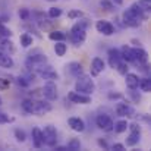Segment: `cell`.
I'll use <instances>...</instances> for the list:
<instances>
[{
  "instance_id": "43",
  "label": "cell",
  "mask_w": 151,
  "mask_h": 151,
  "mask_svg": "<svg viewBox=\"0 0 151 151\" xmlns=\"http://www.w3.org/2000/svg\"><path fill=\"white\" fill-rule=\"evenodd\" d=\"M49 1H56V0H49Z\"/></svg>"
},
{
  "instance_id": "34",
  "label": "cell",
  "mask_w": 151,
  "mask_h": 151,
  "mask_svg": "<svg viewBox=\"0 0 151 151\" xmlns=\"http://www.w3.org/2000/svg\"><path fill=\"white\" fill-rule=\"evenodd\" d=\"M0 35H1V37H10V35H12V31L7 29L6 27H3V25L0 24Z\"/></svg>"
},
{
  "instance_id": "36",
  "label": "cell",
  "mask_w": 151,
  "mask_h": 151,
  "mask_svg": "<svg viewBox=\"0 0 151 151\" xmlns=\"http://www.w3.org/2000/svg\"><path fill=\"white\" fill-rule=\"evenodd\" d=\"M19 18L24 19V21H27V19L29 18V12H28V9H21V10H19Z\"/></svg>"
},
{
  "instance_id": "19",
  "label": "cell",
  "mask_w": 151,
  "mask_h": 151,
  "mask_svg": "<svg viewBox=\"0 0 151 151\" xmlns=\"http://www.w3.org/2000/svg\"><path fill=\"white\" fill-rule=\"evenodd\" d=\"M0 66L1 68H12L13 66L12 57L7 53H4V51H0Z\"/></svg>"
},
{
  "instance_id": "42",
  "label": "cell",
  "mask_w": 151,
  "mask_h": 151,
  "mask_svg": "<svg viewBox=\"0 0 151 151\" xmlns=\"http://www.w3.org/2000/svg\"><path fill=\"white\" fill-rule=\"evenodd\" d=\"M114 3H116V4H122V3H123V0H114Z\"/></svg>"
},
{
  "instance_id": "27",
  "label": "cell",
  "mask_w": 151,
  "mask_h": 151,
  "mask_svg": "<svg viewBox=\"0 0 151 151\" xmlns=\"http://www.w3.org/2000/svg\"><path fill=\"white\" fill-rule=\"evenodd\" d=\"M49 37H50V40H53V41H63L66 38V35L62 31H53V32L49 34Z\"/></svg>"
},
{
  "instance_id": "33",
  "label": "cell",
  "mask_w": 151,
  "mask_h": 151,
  "mask_svg": "<svg viewBox=\"0 0 151 151\" xmlns=\"http://www.w3.org/2000/svg\"><path fill=\"white\" fill-rule=\"evenodd\" d=\"M82 15H84V13H82L81 10H70V12L68 13V18H70V19H75V18H78V19H79Z\"/></svg>"
},
{
  "instance_id": "1",
  "label": "cell",
  "mask_w": 151,
  "mask_h": 151,
  "mask_svg": "<svg viewBox=\"0 0 151 151\" xmlns=\"http://www.w3.org/2000/svg\"><path fill=\"white\" fill-rule=\"evenodd\" d=\"M147 18V13L139 7L138 3H134L129 9L123 12V24L132 28H137L141 25V22Z\"/></svg>"
},
{
  "instance_id": "28",
  "label": "cell",
  "mask_w": 151,
  "mask_h": 151,
  "mask_svg": "<svg viewBox=\"0 0 151 151\" xmlns=\"http://www.w3.org/2000/svg\"><path fill=\"white\" fill-rule=\"evenodd\" d=\"M21 44H22V47H29L32 44V37L29 34H22L21 35Z\"/></svg>"
},
{
  "instance_id": "9",
  "label": "cell",
  "mask_w": 151,
  "mask_h": 151,
  "mask_svg": "<svg viewBox=\"0 0 151 151\" xmlns=\"http://www.w3.org/2000/svg\"><path fill=\"white\" fill-rule=\"evenodd\" d=\"M47 62V57H46V54H43V53H40V51H34V53H31L29 54V57H28V62L27 63H32V68H37L38 65H41V63H46Z\"/></svg>"
},
{
  "instance_id": "30",
  "label": "cell",
  "mask_w": 151,
  "mask_h": 151,
  "mask_svg": "<svg viewBox=\"0 0 151 151\" xmlns=\"http://www.w3.org/2000/svg\"><path fill=\"white\" fill-rule=\"evenodd\" d=\"M116 69H117V72H119L120 75H126V73H128V65H126V62H125V60H122V62L117 65V68H116Z\"/></svg>"
},
{
  "instance_id": "25",
  "label": "cell",
  "mask_w": 151,
  "mask_h": 151,
  "mask_svg": "<svg viewBox=\"0 0 151 151\" xmlns=\"http://www.w3.org/2000/svg\"><path fill=\"white\" fill-rule=\"evenodd\" d=\"M113 129H114V132L122 134V132H125V131L128 129V122H126V120H119V122H116V123L113 125Z\"/></svg>"
},
{
  "instance_id": "24",
  "label": "cell",
  "mask_w": 151,
  "mask_h": 151,
  "mask_svg": "<svg viewBox=\"0 0 151 151\" xmlns=\"http://www.w3.org/2000/svg\"><path fill=\"white\" fill-rule=\"evenodd\" d=\"M34 103H35V100H32V99H25V100L22 101V109H24V111L32 113V111H34Z\"/></svg>"
},
{
  "instance_id": "41",
  "label": "cell",
  "mask_w": 151,
  "mask_h": 151,
  "mask_svg": "<svg viewBox=\"0 0 151 151\" xmlns=\"http://www.w3.org/2000/svg\"><path fill=\"white\" fill-rule=\"evenodd\" d=\"M56 150L57 151H65V150H68V148H65V147H57Z\"/></svg>"
},
{
  "instance_id": "38",
  "label": "cell",
  "mask_w": 151,
  "mask_h": 151,
  "mask_svg": "<svg viewBox=\"0 0 151 151\" xmlns=\"http://www.w3.org/2000/svg\"><path fill=\"white\" fill-rule=\"evenodd\" d=\"M10 119L4 114V113H0V123H6V122H9Z\"/></svg>"
},
{
  "instance_id": "10",
  "label": "cell",
  "mask_w": 151,
  "mask_h": 151,
  "mask_svg": "<svg viewBox=\"0 0 151 151\" xmlns=\"http://www.w3.org/2000/svg\"><path fill=\"white\" fill-rule=\"evenodd\" d=\"M132 54H134V63L135 65H145L147 63V51L142 50V49H132Z\"/></svg>"
},
{
  "instance_id": "44",
  "label": "cell",
  "mask_w": 151,
  "mask_h": 151,
  "mask_svg": "<svg viewBox=\"0 0 151 151\" xmlns=\"http://www.w3.org/2000/svg\"><path fill=\"white\" fill-rule=\"evenodd\" d=\"M0 104H1V99H0Z\"/></svg>"
},
{
  "instance_id": "29",
  "label": "cell",
  "mask_w": 151,
  "mask_h": 151,
  "mask_svg": "<svg viewBox=\"0 0 151 151\" xmlns=\"http://www.w3.org/2000/svg\"><path fill=\"white\" fill-rule=\"evenodd\" d=\"M79 148H81V142H79V139L73 138V139L69 141V144H68V150L76 151V150H79Z\"/></svg>"
},
{
  "instance_id": "3",
  "label": "cell",
  "mask_w": 151,
  "mask_h": 151,
  "mask_svg": "<svg viewBox=\"0 0 151 151\" xmlns=\"http://www.w3.org/2000/svg\"><path fill=\"white\" fill-rule=\"evenodd\" d=\"M43 132V139H44V144L49 145V147H54L56 145V141H57V132H56V128L53 125H47L44 128Z\"/></svg>"
},
{
  "instance_id": "14",
  "label": "cell",
  "mask_w": 151,
  "mask_h": 151,
  "mask_svg": "<svg viewBox=\"0 0 151 151\" xmlns=\"http://www.w3.org/2000/svg\"><path fill=\"white\" fill-rule=\"evenodd\" d=\"M68 123H69V126H70L75 132H82V131L85 129V123H84V120H82L81 117H70V119L68 120Z\"/></svg>"
},
{
  "instance_id": "20",
  "label": "cell",
  "mask_w": 151,
  "mask_h": 151,
  "mask_svg": "<svg viewBox=\"0 0 151 151\" xmlns=\"http://www.w3.org/2000/svg\"><path fill=\"white\" fill-rule=\"evenodd\" d=\"M120 54H122V59H123L125 62H132V60H134L132 49H131V47H128V46H123V47H122Z\"/></svg>"
},
{
  "instance_id": "8",
  "label": "cell",
  "mask_w": 151,
  "mask_h": 151,
  "mask_svg": "<svg viewBox=\"0 0 151 151\" xmlns=\"http://www.w3.org/2000/svg\"><path fill=\"white\" fill-rule=\"evenodd\" d=\"M68 99L75 104H88V103H91V97L88 94H81V93H76V91L69 93Z\"/></svg>"
},
{
  "instance_id": "31",
  "label": "cell",
  "mask_w": 151,
  "mask_h": 151,
  "mask_svg": "<svg viewBox=\"0 0 151 151\" xmlns=\"http://www.w3.org/2000/svg\"><path fill=\"white\" fill-rule=\"evenodd\" d=\"M62 15V9H59V7H50L49 9V16L50 18H59Z\"/></svg>"
},
{
  "instance_id": "32",
  "label": "cell",
  "mask_w": 151,
  "mask_h": 151,
  "mask_svg": "<svg viewBox=\"0 0 151 151\" xmlns=\"http://www.w3.org/2000/svg\"><path fill=\"white\" fill-rule=\"evenodd\" d=\"M15 137H16V139H18L19 142H24V141L27 139L25 132H24V131H21V129H15Z\"/></svg>"
},
{
  "instance_id": "26",
  "label": "cell",
  "mask_w": 151,
  "mask_h": 151,
  "mask_svg": "<svg viewBox=\"0 0 151 151\" xmlns=\"http://www.w3.org/2000/svg\"><path fill=\"white\" fill-rule=\"evenodd\" d=\"M66 50H68V46H66L63 41H59V43L54 44V51H56L57 56H65Z\"/></svg>"
},
{
  "instance_id": "39",
  "label": "cell",
  "mask_w": 151,
  "mask_h": 151,
  "mask_svg": "<svg viewBox=\"0 0 151 151\" xmlns=\"http://www.w3.org/2000/svg\"><path fill=\"white\" fill-rule=\"evenodd\" d=\"M101 6H104L107 10H111V4H110L107 0H101Z\"/></svg>"
},
{
  "instance_id": "16",
  "label": "cell",
  "mask_w": 151,
  "mask_h": 151,
  "mask_svg": "<svg viewBox=\"0 0 151 151\" xmlns=\"http://www.w3.org/2000/svg\"><path fill=\"white\" fill-rule=\"evenodd\" d=\"M103 69H104V62L101 60L100 57H96L93 60V63H91V75L97 76L100 72H103Z\"/></svg>"
},
{
  "instance_id": "21",
  "label": "cell",
  "mask_w": 151,
  "mask_h": 151,
  "mask_svg": "<svg viewBox=\"0 0 151 151\" xmlns=\"http://www.w3.org/2000/svg\"><path fill=\"white\" fill-rule=\"evenodd\" d=\"M87 27H88V22H87V19H82V21L76 22V24L72 27L70 32H84V31L87 29Z\"/></svg>"
},
{
  "instance_id": "40",
  "label": "cell",
  "mask_w": 151,
  "mask_h": 151,
  "mask_svg": "<svg viewBox=\"0 0 151 151\" xmlns=\"http://www.w3.org/2000/svg\"><path fill=\"white\" fill-rule=\"evenodd\" d=\"M99 145L104 147V148H107V142H106V141H103V139H99Z\"/></svg>"
},
{
  "instance_id": "6",
  "label": "cell",
  "mask_w": 151,
  "mask_h": 151,
  "mask_svg": "<svg viewBox=\"0 0 151 151\" xmlns=\"http://www.w3.org/2000/svg\"><path fill=\"white\" fill-rule=\"evenodd\" d=\"M116 114L120 116V117H134L135 116V110L126 103H119L116 106Z\"/></svg>"
},
{
  "instance_id": "23",
  "label": "cell",
  "mask_w": 151,
  "mask_h": 151,
  "mask_svg": "<svg viewBox=\"0 0 151 151\" xmlns=\"http://www.w3.org/2000/svg\"><path fill=\"white\" fill-rule=\"evenodd\" d=\"M138 87L141 88V91H144V93H150L151 91V79L150 78H142V79H139Z\"/></svg>"
},
{
  "instance_id": "13",
  "label": "cell",
  "mask_w": 151,
  "mask_h": 151,
  "mask_svg": "<svg viewBox=\"0 0 151 151\" xmlns=\"http://www.w3.org/2000/svg\"><path fill=\"white\" fill-rule=\"evenodd\" d=\"M51 110V106L49 103H44V101H37L34 103V114H38V116H41V114H46V113H49Z\"/></svg>"
},
{
  "instance_id": "35",
  "label": "cell",
  "mask_w": 151,
  "mask_h": 151,
  "mask_svg": "<svg viewBox=\"0 0 151 151\" xmlns=\"http://www.w3.org/2000/svg\"><path fill=\"white\" fill-rule=\"evenodd\" d=\"M9 85H10V81H9V79L0 78V90H1V91L7 90V88H9Z\"/></svg>"
},
{
  "instance_id": "17",
  "label": "cell",
  "mask_w": 151,
  "mask_h": 151,
  "mask_svg": "<svg viewBox=\"0 0 151 151\" xmlns=\"http://www.w3.org/2000/svg\"><path fill=\"white\" fill-rule=\"evenodd\" d=\"M138 84H139L138 75H135V73H126V85H128V88L135 90V88H138Z\"/></svg>"
},
{
  "instance_id": "22",
  "label": "cell",
  "mask_w": 151,
  "mask_h": 151,
  "mask_svg": "<svg viewBox=\"0 0 151 151\" xmlns=\"http://www.w3.org/2000/svg\"><path fill=\"white\" fill-rule=\"evenodd\" d=\"M68 69H69V72H70L72 75H75V76H79V75L82 73V66H81L78 62H72V63H69Z\"/></svg>"
},
{
  "instance_id": "11",
  "label": "cell",
  "mask_w": 151,
  "mask_h": 151,
  "mask_svg": "<svg viewBox=\"0 0 151 151\" xmlns=\"http://www.w3.org/2000/svg\"><path fill=\"white\" fill-rule=\"evenodd\" d=\"M96 28H97L99 32L104 34V35H111V34H114V27H113L110 22H107V21H99L97 25H96Z\"/></svg>"
},
{
  "instance_id": "15",
  "label": "cell",
  "mask_w": 151,
  "mask_h": 151,
  "mask_svg": "<svg viewBox=\"0 0 151 151\" xmlns=\"http://www.w3.org/2000/svg\"><path fill=\"white\" fill-rule=\"evenodd\" d=\"M32 141H34V147L35 148H41L44 145V139H43V132L40 128H34L32 129Z\"/></svg>"
},
{
  "instance_id": "7",
  "label": "cell",
  "mask_w": 151,
  "mask_h": 151,
  "mask_svg": "<svg viewBox=\"0 0 151 151\" xmlns=\"http://www.w3.org/2000/svg\"><path fill=\"white\" fill-rule=\"evenodd\" d=\"M43 96L47 99L49 101H53L57 99V87L54 82H47L44 87H43Z\"/></svg>"
},
{
  "instance_id": "4",
  "label": "cell",
  "mask_w": 151,
  "mask_h": 151,
  "mask_svg": "<svg viewBox=\"0 0 151 151\" xmlns=\"http://www.w3.org/2000/svg\"><path fill=\"white\" fill-rule=\"evenodd\" d=\"M128 128L131 129V134L129 137L126 138V145L132 147L135 144H138L139 141V137H141V126L138 123H132V125H128Z\"/></svg>"
},
{
  "instance_id": "18",
  "label": "cell",
  "mask_w": 151,
  "mask_h": 151,
  "mask_svg": "<svg viewBox=\"0 0 151 151\" xmlns=\"http://www.w3.org/2000/svg\"><path fill=\"white\" fill-rule=\"evenodd\" d=\"M0 50L4 51V53H7V54H12V53H15L13 43H12L10 40H7V38H3V40L0 41Z\"/></svg>"
},
{
  "instance_id": "37",
  "label": "cell",
  "mask_w": 151,
  "mask_h": 151,
  "mask_svg": "<svg viewBox=\"0 0 151 151\" xmlns=\"http://www.w3.org/2000/svg\"><path fill=\"white\" fill-rule=\"evenodd\" d=\"M113 150H116V151H123L125 150V145L123 144H113V147H111Z\"/></svg>"
},
{
  "instance_id": "2",
  "label": "cell",
  "mask_w": 151,
  "mask_h": 151,
  "mask_svg": "<svg viewBox=\"0 0 151 151\" xmlns=\"http://www.w3.org/2000/svg\"><path fill=\"white\" fill-rule=\"evenodd\" d=\"M94 90H96L94 81L88 75H82L81 73V76H78V81L75 84V91L81 93V94H88L90 96V94L94 93Z\"/></svg>"
},
{
  "instance_id": "12",
  "label": "cell",
  "mask_w": 151,
  "mask_h": 151,
  "mask_svg": "<svg viewBox=\"0 0 151 151\" xmlns=\"http://www.w3.org/2000/svg\"><path fill=\"white\" fill-rule=\"evenodd\" d=\"M123 59H122V54H120V50H117V49H110L109 50V62H110V66L111 68H117V65L122 62Z\"/></svg>"
},
{
  "instance_id": "5",
  "label": "cell",
  "mask_w": 151,
  "mask_h": 151,
  "mask_svg": "<svg viewBox=\"0 0 151 151\" xmlns=\"http://www.w3.org/2000/svg\"><path fill=\"white\" fill-rule=\"evenodd\" d=\"M96 123H97V126L100 128L101 131H104V132L113 131V120L107 114H99L97 119H96Z\"/></svg>"
}]
</instances>
